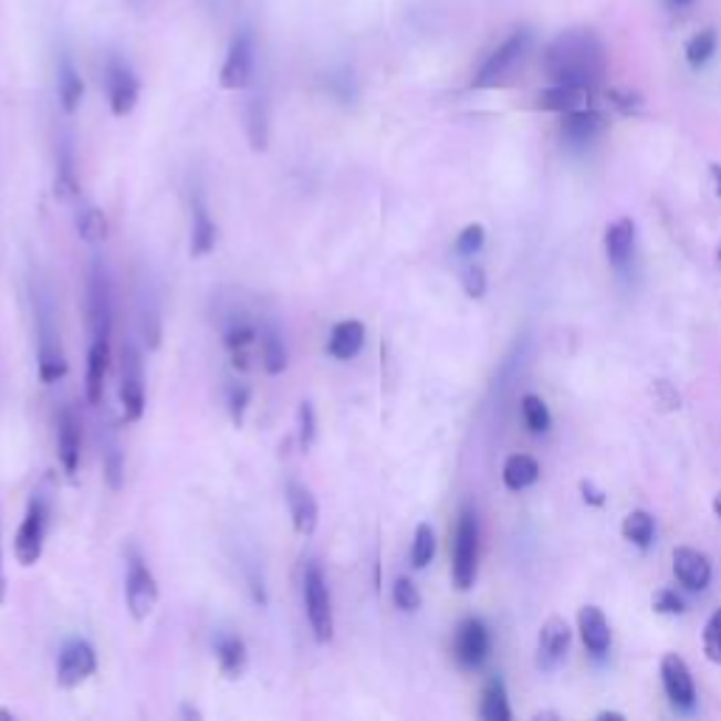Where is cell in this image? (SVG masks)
<instances>
[{"label":"cell","mask_w":721,"mask_h":721,"mask_svg":"<svg viewBox=\"0 0 721 721\" xmlns=\"http://www.w3.org/2000/svg\"><path fill=\"white\" fill-rule=\"evenodd\" d=\"M544 69L558 85L592 91L606 76V49L592 32H564L547 45Z\"/></svg>","instance_id":"cell-1"},{"label":"cell","mask_w":721,"mask_h":721,"mask_svg":"<svg viewBox=\"0 0 721 721\" xmlns=\"http://www.w3.org/2000/svg\"><path fill=\"white\" fill-rule=\"evenodd\" d=\"M479 561V524L477 513L466 508L460 513V522L454 530V555H451V578L460 592H468L477 581Z\"/></svg>","instance_id":"cell-2"},{"label":"cell","mask_w":721,"mask_h":721,"mask_svg":"<svg viewBox=\"0 0 721 721\" xmlns=\"http://www.w3.org/2000/svg\"><path fill=\"white\" fill-rule=\"evenodd\" d=\"M305 609H307V620H311L313 637L318 642H330L333 640V631H336V620H333V597H330V586L327 578H324L322 566L316 561L305 566Z\"/></svg>","instance_id":"cell-3"},{"label":"cell","mask_w":721,"mask_h":721,"mask_svg":"<svg viewBox=\"0 0 721 721\" xmlns=\"http://www.w3.org/2000/svg\"><path fill=\"white\" fill-rule=\"evenodd\" d=\"M530 45H533V34L527 29L522 32H513L491 56H488L482 69L473 76V87H497L508 80L519 65L524 63V56L530 54Z\"/></svg>","instance_id":"cell-4"},{"label":"cell","mask_w":721,"mask_h":721,"mask_svg":"<svg viewBox=\"0 0 721 721\" xmlns=\"http://www.w3.org/2000/svg\"><path fill=\"white\" fill-rule=\"evenodd\" d=\"M49 499L45 497H32L29 508H25L23 524H20L18 535H14V558H18L20 566H34L43 555L45 544V530H49Z\"/></svg>","instance_id":"cell-5"},{"label":"cell","mask_w":721,"mask_h":721,"mask_svg":"<svg viewBox=\"0 0 721 721\" xmlns=\"http://www.w3.org/2000/svg\"><path fill=\"white\" fill-rule=\"evenodd\" d=\"M127 609L136 620H147L158 604V584L156 575L149 573V566L144 564L142 555H127Z\"/></svg>","instance_id":"cell-6"},{"label":"cell","mask_w":721,"mask_h":721,"mask_svg":"<svg viewBox=\"0 0 721 721\" xmlns=\"http://www.w3.org/2000/svg\"><path fill=\"white\" fill-rule=\"evenodd\" d=\"M254 76V38L251 32H237L226 51L223 69H220V87L226 91H243Z\"/></svg>","instance_id":"cell-7"},{"label":"cell","mask_w":721,"mask_h":721,"mask_svg":"<svg viewBox=\"0 0 721 721\" xmlns=\"http://www.w3.org/2000/svg\"><path fill=\"white\" fill-rule=\"evenodd\" d=\"M105 85H107V100H111L113 116H130L138 105V94H142V85H138V76L133 74L130 65L111 56L105 69Z\"/></svg>","instance_id":"cell-8"},{"label":"cell","mask_w":721,"mask_h":721,"mask_svg":"<svg viewBox=\"0 0 721 721\" xmlns=\"http://www.w3.org/2000/svg\"><path fill=\"white\" fill-rule=\"evenodd\" d=\"M87 313H91V336L111 338V324H113L111 280H107V271L100 260H94L91 285H87Z\"/></svg>","instance_id":"cell-9"},{"label":"cell","mask_w":721,"mask_h":721,"mask_svg":"<svg viewBox=\"0 0 721 721\" xmlns=\"http://www.w3.org/2000/svg\"><path fill=\"white\" fill-rule=\"evenodd\" d=\"M96 673V651L91 642L71 640L65 642L56 659V682L63 688H76Z\"/></svg>","instance_id":"cell-10"},{"label":"cell","mask_w":721,"mask_h":721,"mask_svg":"<svg viewBox=\"0 0 721 721\" xmlns=\"http://www.w3.org/2000/svg\"><path fill=\"white\" fill-rule=\"evenodd\" d=\"M491 654V631L479 617H468L457 626L454 657L462 668H479Z\"/></svg>","instance_id":"cell-11"},{"label":"cell","mask_w":721,"mask_h":721,"mask_svg":"<svg viewBox=\"0 0 721 721\" xmlns=\"http://www.w3.org/2000/svg\"><path fill=\"white\" fill-rule=\"evenodd\" d=\"M122 409H125V420H142L144 415V369H142V355L133 344L125 347V360H122Z\"/></svg>","instance_id":"cell-12"},{"label":"cell","mask_w":721,"mask_h":721,"mask_svg":"<svg viewBox=\"0 0 721 721\" xmlns=\"http://www.w3.org/2000/svg\"><path fill=\"white\" fill-rule=\"evenodd\" d=\"M659 677H662V688H666L668 699L677 710H690L697 704V688H693V677L682 657L677 654H666L659 662Z\"/></svg>","instance_id":"cell-13"},{"label":"cell","mask_w":721,"mask_h":721,"mask_svg":"<svg viewBox=\"0 0 721 721\" xmlns=\"http://www.w3.org/2000/svg\"><path fill=\"white\" fill-rule=\"evenodd\" d=\"M673 575L679 584L690 592H702L710 586L713 578V566L704 553L693 547H677L673 550Z\"/></svg>","instance_id":"cell-14"},{"label":"cell","mask_w":721,"mask_h":721,"mask_svg":"<svg viewBox=\"0 0 721 721\" xmlns=\"http://www.w3.org/2000/svg\"><path fill=\"white\" fill-rule=\"evenodd\" d=\"M40 380L43 384H54V380L65 378L69 373V360H65L63 347H60V336L49 324V313L40 316Z\"/></svg>","instance_id":"cell-15"},{"label":"cell","mask_w":721,"mask_h":721,"mask_svg":"<svg viewBox=\"0 0 721 721\" xmlns=\"http://www.w3.org/2000/svg\"><path fill=\"white\" fill-rule=\"evenodd\" d=\"M570 640H573V631L566 626L564 617L553 615L544 626H541L539 635V666L541 668H555L564 659L566 648H570Z\"/></svg>","instance_id":"cell-16"},{"label":"cell","mask_w":721,"mask_h":721,"mask_svg":"<svg viewBox=\"0 0 721 721\" xmlns=\"http://www.w3.org/2000/svg\"><path fill=\"white\" fill-rule=\"evenodd\" d=\"M111 367V338H94L87 349V373H85V395L94 406L105 398V378Z\"/></svg>","instance_id":"cell-17"},{"label":"cell","mask_w":721,"mask_h":721,"mask_svg":"<svg viewBox=\"0 0 721 721\" xmlns=\"http://www.w3.org/2000/svg\"><path fill=\"white\" fill-rule=\"evenodd\" d=\"M578 631L581 640H584L586 651L589 654H606L612 646V631H609V620L597 606H584L578 612Z\"/></svg>","instance_id":"cell-18"},{"label":"cell","mask_w":721,"mask_h":721,"mask_svg":"<svg viewBox=\"0 0 721 721\" xmlns=\"http://www.w3.org/2000/svg\"><path fill=\"white\" fill-rule=\"evenodd\" d=\"M535 107L550 113H573L578 111V107H589V91H586V87L558 85V82H553V87H544V91L535 96Z\"/></svg>","instance_id":"cell-19"},{"label":"cell","mask_w":721,"mask_h":721,"mask_svg":"<svg viewBox=\"0 0 721 721\" xmlns=\"http://www.w3.org/2000/svg\"><path fill=\"white\" fill-rule=\"evenodd\" d=\"M288 508H291V519L296 533L313 535L318 527V504L313 499V493L299 482L288 485Z\"/></svg>","instance_id":"cell-20"},{"label":"cell","mask_w":721,"mask_h":721,"mask_svg":"<svg viewBox=\"0 0 721 721\" xmlns=\"http://www.w3.org/2000/svg\"><path fill=\"white\" fill-rule=\"evenodd\" d=\"M635 240H637V226L631 218H617L615 223H609L606 229V257L615 268H623L631 254H635Z\"/></svg>","instance_id":"cell-21"},{"label":"cell","mask_w":721,"mask_h":721,"mask_svg":"<svg viewBox=\"0 0 721 721\" xmlns=\"http://www.w3.org/2000/svg\"><path fill=\"white\" fill-rule=\"evenodd\" d=\"M56 451L65 473H76L80 468V424L71 409L60 411L56 417Z\"/></svg>","instance_id":"cell-22"},{"label":"cell","mask_w":721,"mask_h":721,"mask_svg":"<svg viewBox=\"0 0 721 721\" xmlns=\"http://www.w3.org/2000/svg\"><path fill=\"white\" fill-rule=\"evenodd\" d=\"M364 338H367V330H364L360 322H353V318H349V322H338L336 327H333V333H330L327 353L338 360H349L360 353Z\"/></svg>","instance_id":"cell-23"},{"label":"cell","mask_w":721,"mask_h":721,"mask_svg":"<svg viewBox=\"0 0 721 721\" xmlns=\"http://www.w3.org/2000/svg\"><path fill=\"white\" fill-rule=\"evenodd\" d=\"M215 654H218L220 671L229 679H240L245 673V668H249V648L237 635H218Z\"/></svg>","instance_id":"cell-24"},{"label":"cell","mask_w":721,"mask_h":721,"mask_svg":"<svg viewBox=\"0 0 721 721\" xmlns=\"http://www.w3.org/2000/svg\"><path fill=\"white\" fill-rule=\"evenodd\" d=\"M56 94H60V105H63L65 113L80 111L82 96H85V82H82L80 71L74 69L69 56H63L60 69H56Z\"/></svg>","instance_id":"cell-25"},{"label":"cell","mask_w":721,"mask_h":721,"mask_svg":"<svg viewBox=\"0 0 721 721\" xmlns=\"http://www.w3.org/2000/svg\"><path fill=\"white\" fill-rule=\"evenodd\" d=\"M606 127V118L600 111H592V107H578L573 113H564V122H561V130L573 142H589L597 133Z\"/></svg>","instance_id":"cell-26"},{"label":"cell","mask_w":721,"mask_h":721,"mask_svg":"<svg viewBox=\"0 0 721 721\" xmlns=\"http://www.w3.org/2000/svg\"><path fill=\"white\" fill-rule=\"evenodd\" d=\"M539 477L541 468L530 454H510L502 466V482L510 491H524V488L535 485Z\"/></svg>","instance_id":"cell-27"},{"label":"cell","mask_w":721,"mask_h":721,"mask_svg":"<svg viewBox=\"0 0 721 721\" xmlns=\"http://www.w3.org/2000/svg\"><path fill=\"white\" fill-rule=\"evenodd\" d=\"M245 133L257 153L268 147V136H271V113H268V102L262 96H254L245 107Z\"/></svg>","instance_id":"cell-28"},{"label":"cell","mask_w":721,"mask_h":721,"mask_svg":"<svg viewBox=\"0 0 721 721\" xmlns=\"http://www.w3.org/2000/svg\"><path fill=\"white\" fill-rule=\"evenodd\" d=\"M479 715L485 721H510L513 710L508 702V688L502 679H491L482 690V702H479Z\"/></svg>","instance_id":"cell-29"},{"label":"cell","mask_w":721,"mask_h":721,"mask_svg":"<svg viewBox=\"0 0 721 721\" xmlns=\"http://www.w3.org/2000/svg\"><path fill=\"white\" fill-rule=\"evenodd\" d=\"M218 243V226L209 218L206 206L200 200H195V215H192V257H206Z\"/></svg>","instance_id":"cell-30"},{"label":"cell","mask_w":721,"mask_h":721,"mask_svg":"<svg viewBox=\"0 0 721 721\" xmlns=\"http://www.w3.org/2000/svg\"><path fill=\"white\" fill-rule=\"evenodd\" d=\"M262 367L268 375H282L288 369V349L274 327L262 330Z\"/></svg>","instance_id":"cell-31"},{"label":"cell","mask_w":721,"mask_h":721,"mask_svg":"<svg viewBox=\"0 0 721 721\" xmlns=\"http://www.w3.org/2000/svg\"><path fill=\"white\" fill-rule=\"evenodd\" d=\"M715 49H719V38H715L713 29H702L685 45V60H688L690 69H704L715 56Z\"/></svg>","instance_id":"cell-32"},{"label":"cell","mask_w":721,"mask_h":721,"mask_svg":"<svg viewBox=\"0 0 721 721\" xmlns=\"http://www.w3.org/2000/svg\"><path fill=\"white\" fill-rule=\"evenodd\" d=\"M102 451H105L107 485H111L113 491H118L122 482H125V451H122V446H118L116 435H113L111 429H107L105 437H102Z\"/></svg>","instance_id":"cell-33"},{"label":"cell","mask_w":721,"mask_h":721,"mask_svg":"<svg viewBox=\"0 0 721 721\" xmlns=\"http://www.w3.org/2000/svg\"><path fill=\"white\" fill-rule=\"evenodd\" d=\"M623 539L631 541L635 547L646 550L654 541V516L646 513V510H631L626 519H623Z\"/></svg>","instance_id":"cell-34"},{"label":"cell","mask_w":721,"mask_h":721,"mask_svg":"<svg viewBox=\"0 0 721 721\" xmlns=\"http://www.w3.org/2000/svg\"><path fill=\"white\" fill-rule=\"evenodd\" d=\"M437 553V535L431 524H417L415 541H411V566L415 570H426Z\"/></svg>","instance_id":"cell-35"},{"label":"cell","mask_w":721,"mask_h":721,"mask_svg":"<svg viewBox=\"0 0 721 721\" xmlns=\"http://www.w3.org/2000/svg\"><path fill=\"white\" fill-rule=\"evenodd\" d=\"M522 420L533 435H544L550 429V424H553L547 404L539 395H524L522 398Z\"/></svg>","instance_id":"cell-36"},{"label":"cell","mask_w":721,"mask_h":721,"mask_svg":"<svg viewBox=\"0 0 721 721\" xmlns=\"http://www.w3.org/2000/svg\"><path fill=\"white\" fill-rule=\"evenodd\" d=\"M254 338H257V327L251 322H243V318H234L223 333V342L231 353H245V347H251Z\"/></svg>","instance_id":"cell-37"},{"label":"cell","mask_w":721,"mask_h":721,"mask_svg":"<svg viewBox=\"0 0 721 721\" xmlns=\"http://www.w3.org/2000/svg\"><path fill=\"white\" fill-rule=\"evenodd\" d=\"M80 237L85 243L100 245L107 240V218L100 212V209H87L80 218Z\"/></svg>","instance_id":"cell-38"},{"label":"cell","mask_w":721,"mask_h":721,"mask_svg":"<svg viewBox=\"0 0 721 721\" xmlns=\"http://www.w3.org/2000/svg\"><path fill=\"white\" fill-rule=\"evenodd\" d=\"M54 192H56V198H63V200H71L80 195V184H76L74 164H71L69 149H63V158H60V173H56Z\"/></svg>","instance_id":"cell-39"},{"label":"cell","mask_w":721,"mask_h":721,"mask_svg":"<svg viewBox=\"0 0 721 721\" xmlns=\"http://www.w3.org/2000/svg\"><path fill=\"white\" fill-rule=\"evenodd\" d=\"M702 646L710 662H721V609H715L713 615H710L708 626H704Z\"/></svg>","instance_id":"cell-40"},{"label":"cell","mask_w":721,"mask_h":721,"mask_svg":"<svg viewBox=\"0 0 721 721\" xmlns=\"http://www.w3.org/2000/svg\"><path fill=\"white\" fill-rule=\"evenodd\" d=\"M313 440H316V411H313L311 400H302L299 404V446L307 451Z\"/></svg>","instance_id":"cell-41"},{"label":"cell","mask_w":721,"mask_h":721,"mask_svg":"<svg viewBox=\"0 0 721 721\" xmlns=\"http://www.w3.org/2000/svg\"><path fill=\"white\" fill-rule=\"evenodd\" d=\"M393 600H395V606H398V609H404V612H417V609H420V592H417V586L411 584L409 578H398V581H395Z\"/></svg>","instance_id":"cell-42"},{"label":"cell","mask_w":721,"mask_h":721,"mask_svg":"<svg viewBox=\"0 0 721 721\" xmlns=\"http://www.w3.org/2000/svg\"><path fill=\"white\" fill-rule=\"evenodd\" d=\"M249 400H251V389L243 384H237L229 389V415H231V424L240 429L245 420V409H249Z\"/></svg>","instance_id":"cell-43"},{"label":"cell","mask_w":721,"mask_h":721,"mask_svg":"<svg viewBox=\"0 0 721 721\" xmlns=\"http://www.w3.org/2000/svg\"><path fill=\"white\" fill-rule=\"evenodd\" d=\"M651 606L654 612H659V615H682L685 612V600L677 595V589H659L654 592L651 597Z\"/></svg>","instance_id":"cell-44"},{"label":"cell","mask_w":721,"mask_h":721,"mask_svg":"<svg viewBox=\"0 0 721 721\" xmlns=\"http://www.w3.org/2000/svg\"><path fill=\"white\" fill-rule=\"evenodd\" d=\"M462 288L471 299H482L488 291V274L482 265H471L466 268V274H462Z\"/></svg>","instance_id":"cell-45"},{"label":"cell","mask_w":721,"mask_h":721,"mask_svg":"<svg viewBox=\"0 0 721 721\" xmlns=\"http://www.w3.org/2000/svg\"><path fill=\"white\" fill-rule=\"evenodd\" d=\"M482 243H485V229L479 223H471L457 237V251H460V254H473V251L482 249Z\"/></svg>","instance_id":"cell-46"},{"label":"cell","mask_w":721,"mask_h":721,"mask_svg":"<svg viewBox=\"0 0 721 721\" xmlns=\"http://www.w3.org/2000/svg\"><path fill=\"white\" fill-rule=\"evenodd\" d=\"M651 395H654V400L662 406V409H668V411L679 409V393L673 389L671 384H668V380H654Z\"/></svg>","instance_id":"cell-47"},{"label":"cell","mask_w":721,"mask_h":721,"mask_svg":"<svg viewBox=\"0 0 721 721\" xmlns=\"http://www.w3.org/2000/svg\"><path fill=\"white\" fill-rule=\"evenodd\" d=\"M609 100H612V105H615L620 113H635V111H640V107H642L640 96L631 94V91H623V87H612Z\"/></svg>","instance_id":"cell-48"},{"label":"cell","mask_w":721,"mask_h":721,"mask_svg":"<svg viewBox=\"0 0 721 721\" xmlns=\"http://www.w3.org/2000/svg\"><path fill=\"white\" fill-rule=\"evenodd\" d=\"M581 493H584V499L589 504H597V508L604 504V493L595 491V488H592V482H581Z\"/></svg>","instance_id":"cell-49"},{"label":"cell","mask_w":721,"mask_h":721,"mask_svg":"<svg viewBox=\"0 0 721 721\" xmlns=\"http://www.w3.org/2000/svg\"><path fill=\"white\" fill-rule=\"evenodd\" d=\"M7 592H9V584H7V566H3V541H0V606L7 604Z\"/></svg>","instance_id":"cell-50"},{"label":"cell","mask_w":721,"mask_h":721,"mask_svg":"<svg viewBox=\"0 0 721 721\" xmlns=\"http://www.w3.org/2000/svg\"><path fill=\"white\" fill-rule=\"evenodd\" d=\"M710 178H713L715 195L721 198V164H713V167H710Z\"/></svg>","instance_id":"cell-51"},{"label":"cell","mask_w":721,"mask_h":721,"mask_svg":"<svg viewBox=\"0 0 721 721\" xmlns=\"http://www.w3.org/2000/svg\"><path fill=\"white\" fill-rule=\"evenodd\" d=\"M180 715H184V719H203V713L195 708H189V704H184V708H180Z\"/></svg>","instance_id":"cell-52"},{"label":"cell","mask_w":721,"mask_h":721,"mask_svg":"<svg viewBox=\"0 0 721 721\" xmlns=\"http://www.w3.org/2000/svg\"><path fill=\"white\" fill-rule=\"evenodd\" d=\"M597 719H617V721H623V719H626V715L615 713V710H600V713H597Z\"/></svg>","instance_id":"cell-53"},{"label":"cell","mask_w":721,"mask_h":721,"mask_svg":"<svg viewBox=\"0 0 721 721\" xmlns=\"http://www.w3.org/2000/svg\"><path fill=\"white\" fill-rule=\"evenodd\" d=\"M533 719L535 721H541V719H561V715L558 713H547V710H544V713H535Z\"/></svg>","instance_id":"cell-54"},{"label":"cell","mask_w":721,"mask_h":721,"mask_svg":"<svg viewBox=\"0 0 721 721\" xmlns=\"http://www.w3.org/2000/svg\"><path fill=\"white\" fill-rule=\"evenodd\" d=\"M713 510H715V516L721 519V491L715 493V499H713Z\"/></svg>","instance_id":"cell-55"},{"label":"cell","mask_w":721,"mask_h":721,"mask_svg":"<svg viewBox=\"0 0 721 721\" xmlns=\"http://www.w3.org/2000/svg\"><path fill=\"white\" fill-rule=\"evenodd\" d=\"M673 7H690V3H693V0H671Z\"/></svg>","instance_id":"cell-56"},{"label":"cell","mask_w":721,"mask_h":721,"mask_svg":"<svg viewBox=\"0 0 721 721\" xmlns=\"http://www.w3.org/2000/svg\"><path fill=\"white\" fill-rule=\"evenodd\" d=\"M0 719H14V713H9V710H0Z\"/></svg>","instance_id":"cell-57"},{"label":"cell","mask_w":721,"mask_h":721,"mask_svg":"<svg viewBox=\"0 0 721 721\" xmlns=\"http://www.w3.org/2000/svg\"><path fill=\"white\" fill-rule=\"evenodd\" d=\"M719 262H721V245H719Z\"/></svg>","instance_id":"cell-58"}]
</instances>
